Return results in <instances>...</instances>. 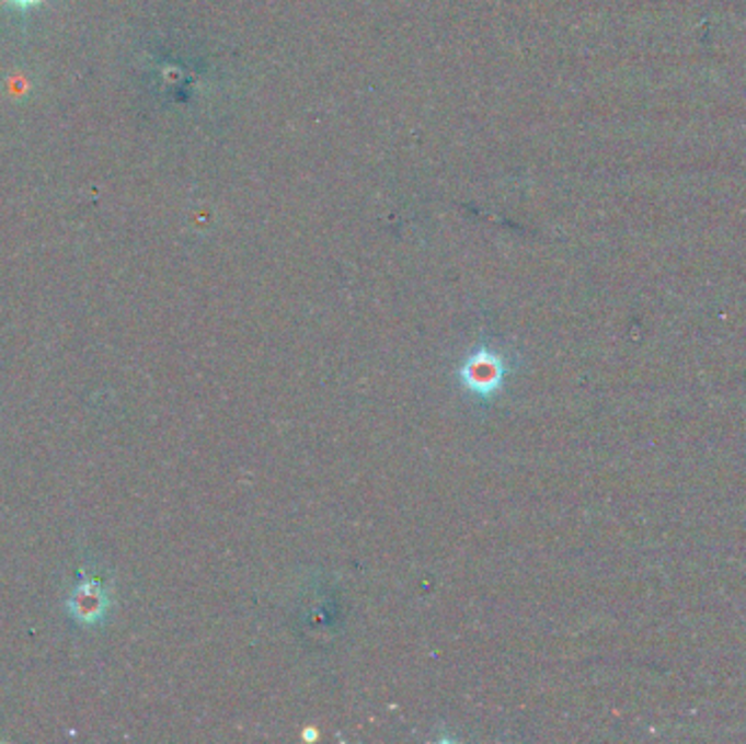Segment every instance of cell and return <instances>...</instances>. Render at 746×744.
Here are the masks:
<instances>
[{"mask_svg": "<svg viewBox=\"0 0 746 744\" xmlns=\"http://www.w3.org/2000/svg\"><path fill=\"white\" fill-rule=\"evenodd\" d=\"M110 607H112L110 590L99 579H92V576H83L72 587L66 600L68 616L83 627L101 625L107 618Z\"/></svg>", "mask_w": 746, "mask_h": 744, "instance_id": "cell-1", "label": "cell"}, {"mask_svg": "<svg viewBox=\"0 0 746 744\" xmlns=\"http://www.w3.org/2000/svg\"><path fill=\"white\" fill-rule=\"evenodd\" d=\"M502 380H504V363L490 350H481L474 356H470L461 369L463 387L470 393H477L483 398L496 393Z\"/></svg>", "mask_w": 746, "mask_h": 744, "instance_id": "cell-2", "label": "cell"}, {"mask_svg": "<svg viewBox=\"0 0 746 744\" xmlns=\"http://www.w3.org/2000/svg\"><path fill=\"white\" fill-rule=\"evenodd\" d=\"M15 9H31V7H37L42 0H2Z\"/></svg>", "mask_w": 746, "mask_h": 744, "instance_id": "cell-3", "label": "cell"}]
</instances>
